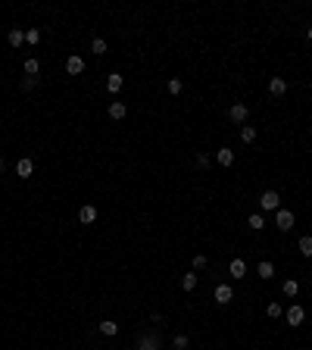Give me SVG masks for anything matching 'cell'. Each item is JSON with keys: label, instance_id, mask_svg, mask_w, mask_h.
<instances>
[{"label": "cell", "instance_id": "7a4b0ae2", "mask_svg": "<svg viewBox=\"0 0 312 350\" xmlns=\"http://www.w3.org/2000/svg\"><path fill=\"white\" fill-rule=\"evenodd\" d=\"M284 319H288V325H303V319H306V310H303L300 303H293L288 313H284Z\"/></svg>", "mask_w": 312, "mask_h": 350}, {"label": "cell", "instance_id": "277c9868", "mask_svg": "<svg viewBox=\"0 0 312 350\" xmlns=\"http://www.w3.org/2000/svg\"><path fill=\"white\" fill-rule=\"evenodd\" d=\"M259 207H263V210H281V197H278V191H265L263 197H259Z\"/></svg>", "mask_w": 312, "mask_h": 350}, {"label": "cell", "instance_id": "4dcf8cb0", "mask_svg": "<svg viewBox=\"0 0 312 350\" xmlns=\"http://www.w3.org/2000/svg\"><path fill=\"white\" fill-rule=\"evenodd\" d=\"M197 166H209V153H197Z\"/></svg>", "mask_w": 312, "mask_h": 350}, {"label": "cell", "instance_id": "83f0119b", "mask_svg": "<svg viewBox=\"0 0 312 350\" xmlns=\"http://www.w3.org/2000/svg\"><path fill=\"white\" fill-rule=\"evenodd\" d=\"M172 344H175V350H184V347L191 344V338H188V335H175V341H172Z\"/></svg>", "mask_w": 312, "mask_h": 350}, {"label": "cell", "instance_id": "ffe728a7", "mask_svg": "<svg viewBox=\"0 0 312 350\" xmlns=\"http://www.w3.org/2000/svg\"><path fill=\"white\" fill-rule=\"evenodd\" d=\"M22 66H25V75H38V72H41V63H38L35 56H28Z\"/></svg>", "mask_w": 312, "mask_h": 350}, {"label": "cell", "instance_id": "603a6c76", "mask_svg": "<svg viewBox=\"0 0 312 350\" xmlns=\"http://www.w3.org/2000/svg\"><path fill=\"white\" fill-rule=\"evenodd\" d=\"M240 141L253 144V141H256V129H253V125H243V129H240Z\"/></svg>", "mask_w": 312, "mask_h": 350}, {"label": "cell", "instance_id": "d4e9b609", "mask_svg": "<svg viewBox=\"0 0 312 350\" xmlns=\"http://www.w3.org/2000/svg\"><path fill=\"white\" fill-rule=\"evenodd\" d=\"M38 41H41V31H38V28H28V31H25V44H31V47H35Z\"/></svg>", "mask_w": 312, "mask_h": 350}, {"label": "cell", "instance_id": "7c38bea8", "mask_svg": "<svg viewBox=\"0 0 312 350\" xmlns=\"http://www.w3.org/2000/svg\"><path fill=\"white\" fill-rule=\"evenodd\" d=\"M138 350H159V338L156 335H144L138 341Z\"/></svg>", "mask_w": 312, "mask_h": 350}, {"label": "cell", "instance_id": "7402d4cb", "mask_svg": "<svg viewBox=\"0 0 312 350\" xmlns=\"http://www.w3.org/2000/svg\"><path fill=\"white\" fill-rule=\"evenodd\" d=\"M91 54L103 56V54H106V41H103V38H94V41H91Z\"/></svg>", "mask_w": 312, "mask_h": 350}, {"label": "cell", "instance_id": "9c48e42d", "mask_svg": "<svg viewBox=\"0 0 312 350\" xmlns=\"http://www.w3.org/2000/svg\"><path fill=\"white\" fill-rule=\"evenodd\" d=\"M78 219L84 222V225H91V222L97 219V207H91V203H84V207L78 210Z\"/></svg>", "mask_w": 312, "mask_h": 350}, {"label": "cell", "instance_id": "44dd1931", "mask_svg": "<svg viewBox=\"0 0 312 350\" xmlns=\"http://www.w3.org/2000/svg\"><path fill=\"white\" fill-rule=\"evenodd\" d=\"M297 247H300V253H303V257H312V238H309V235H303Z\"/></svg>", "mask_w": 312, "mask_h": 350}, {"label": "cell", "instance_id": "484cf974", "mask_svg": "<svg viewBox=\"0 0 312 350\" xmlns=\"http://www.w3.org/2000/svg\"><path fill=\"white\" fill-rule=\"evenodd\" d=\"M38 88V75H25L22 79V91H35Z\"/></svg>", "mask_w": 312, "mask_h": 350}, {"label": "cell", "instance_id": "52a82bcc", "mask_svg": "<svg viewBox=\"0 0 312 350\" xmlns=\"http://www.w3.org/2000/svg\"><path fill=\"white\" fill-rule=\"evenodd\" d=\"M122 84H125V79H122L119 72L106 75V91H109V94H119V91H122Z\"/></svg>", "mask_w": 312, "mask_h": 350}, {"label": "cell", "instance_id": "cb8c5ba5", "mask_svg": "<svg viewBox=\"0 0 312 350\" xmlns=\"http://www.w3.org/2000/svg\"><path fill=\"white\" fill-rule=\"evenodd\" d=\"M247 225H250V228H256V232H259V228H265V219L259 216V213H253V216L247 219Z\"/></svg>", "mask_w": 312, "mask_h": 350}, {"label": "cell", "instance_id": "4fadbf2b", "mask_svg": "<svg viewBox=\"0 0 312 350\" xmlns=\"http://www.w3.org/2000/svg\"><path fill=\"white\" fill-rule=\"evenodd\" d=\"M100 335H106V338H116V335H119V325H116L113 319H103V322H100Z\"/></svg>", "mask_w": 312, "mask_h": 350}, {"label": "cell", "instance_id": "d6986e66", "mask_svg": "<svg viewBox=\"0 0 312 350\" xmlns=\"http://www.w3.org/2000/svg\"><path fill=\"white\" fill-rule=\"evenodd\" d=\"M181 288H184V291H193V288H197V272H188V275H181Z\"/></svg>", "mask_w": 312, "mask_h": 350}, {"label": "cell", "instance_id": "8fae6325", "mask_svg": "<svg viewBox=\"0 0 312 350\" xmlns=\"http://www.w3.org/2000/svg\"><path fill=\"white\" fill-rule=\"evenodd\" d=\"M216 160H218V163H222L225 169H228V166L234 163V150H231V147H218V153H216Z\"/></svg>", "mask_w": 312, "mask_h": 350}, {"label": "cell", "instance_id": "f546056e", "mask_svg": "<svg viewBox=\"0 0 312 350\" xmlns=\"http://www.w3.org/2000/svg\"><path fill=\"white\" fill-rule=\"evenodd\" d=\"M206 266V257L203 253H197V257H193V269H203Z\"/></svg>", "mask_w": 312, "mask_h": 350}, {"label": "cell", "instance_id": "9a60e30c", "mask_svg": "<svg viewBox=\"0 0 312 350\" xmlns=\"http://www.w3.org/2000/svg\"><path fill=\"white\" fill-rule=\"evenodd\" d=\"M247 275V263L243 260H231V278H243Z\"/></svg>", "mask_w": 312, "mask_h": 350}, {"label": "cell", "instance_id": "5b68a950", "mask_svg": "<svg viewBox=\"0 0 312 350\" xmlns=\"http://www.w3.org/2000/svg\"><path fill=\"white\" fill-rule=\"evenodd\" d=\"M31 172H35V163H31V157H22L19 163H16V175H19V178H31Z\"/></svg>", "mask_w": 312, "mask_h": 350}, {"label": "cell", "instance_id": "ba28073f", "mask_svg": "<svg viewBox=\"0 0 312 350\" xmlns=\"http://www.w3.org/2000/svg\"><path fill=\"white\" fill-rule=\"evenodd\" d=\"M66 72H69V75H81L84 72V59L81 56H69V59H66Z\"/></svg>", "mask_w": 312, "mask_h": 350}, {"label": "cell", "instance_id": "f1b7e54d", "mask_svg": "<svg viewBox=\"0 0 312 350\" xmlns=\"http://www.w3.org/2000/svg\"><path fill=\"white\" fill-rule=\"evenodd\" d=\"M168 94H181V79H172V81H168Z\"/></svg>", "mask_w": 312, "mask_h": 350}, {"label": "cell", "instance_id": "1f68e13d", "mask_svg": "<svg viewBox=\"0 0 312 350\" xmlns=\"http://www.w3.org/2000/svg\"><path fill=\"white\" fill-rule=\"evenodd\" d=\"M306 35H309V41H312V25H309V31H306Z\"/></svg>", "mask_w": 312, "mask_h": 350}, {"label": "cell", "instance_id": "6da1fadb", "mask_svg": "<svg viewBox=\"0 0 312 350\" xmlns=\"http://www.w3.org/2000/svg\"><path fill=\"white\" fill-rule=\"evenodd\" d=\"M247 116H250V109H247V104H231V109H228V119H231V122H238V125H243V122H247Z\"/></svg>", "mask_w": 312, "mask_h": 350}, {"label": "cell", "instance_id": "4316f807", "mask_svg": "<svg viewBox=\"0 0 312 350\" xmlns=\"http://www.w3.org/2000/svg\"><path fill=\"white\" fill-rule=\"evenodd\" d=\"M265 313L272 316V319H278V316H281V303H278V300H272V303L265 306Z\"/></svg>", "mask_w": 312, "mask_h": 350}, {"label": "cell", "instance_id": "30bf717a", "mask_svg": "<svg viewBox=\"0 0 312 350\" xmlns=\"http://www.w3.org/2000/svg\"><path fill=\"white\" fill-rule=\"evenodd\" d=\"M268 91H272V94H275V97H281V94H284V91H288V81H284V79H281V75H275V79H272V81H268Z\"/></svg>", "mask_w": 312, "mask_h": 350}, {"label": "cell", "instance_id": "8992f818", "mask_svg": "<svg viewBox=\"0 0 312 350\" xmlns=\"http://www.w3.org/2000/svg\"><path fill=\"white\" fill-rule=\"evenodd\" d=\"M213 297H216V303H222V306H225V303H231V300H234V291H231V285H218Z\"/></svg>", "mask_w": 312, "mask_h": 350}, {"label": "cell", "instance_id": "5bb4252c", "mask_svg": "<svg viewBox=\"0 0 312 350\" xmlns=\"http://www.w3.org/2000/svg\"><path fill=\"white\" fill-rule=\"evenodd\" d=\"M125 113H128V109H125V104H122V100L109 104V119H116V122H119V119H125Z\"/></svg>", "mask_w": 312, "mask_h": 350}, {"label": "cell", "instance_id": "e0dca14e", "mask_svg": "<svg viewBox=\"0 0 312 350\" xmlns=\"http://www.w3.org/2000/svg\"><path fill=\"white\" fill-rule=\"evenodd\" d=\"M256 272H259V278H272V275H275V266H272L268 260H263V263L256 266Z\"/></svg>", "mask_w": 312, "mask_h": 350}, {"label": "cell", "instance_id": "3957f363", "mask_svg": "<svg viewBox=\"0 0 312 350\" xmlns=\"http://www.w3.org/2000/svg\"><path fill=\"white\" fill-rule=\"evenodd\" d=\"M275 213H278V216H275V225L281 228V232H290V228H293V213H290V210H275Z\"/></svg>", "mask_w": 312, "mask_h": 350}, {"label": "cell", "instance_id": "2e32d148", "mask_svg": "<svg viewBox=\"0 0 312 350\" xmlns=\"http://www.w3.org/2000/svg\"><path fill=\"white\" fill-rule=\"evenodd\" d=\"M281 291H284V297H297V294H300V285H297L293 278H288V281L281 285Z\"/></svg>", "mask_w": 312, "mask_h": 350}, {"label": "cell", "instance_id": "ac0fdd59", "mask_svg": "<svg viewBox=\"0 0 312 350\" xmlns=\"http://www.w3.org/2000/svg\"><path fill=\"white\" fill-rule=\"evenodd\" d=\"M25 44V31L22 28H13L10 31V47H22Z\"/></svg>", "mask_w": 312, "mask_h": 350}]
</instances>
